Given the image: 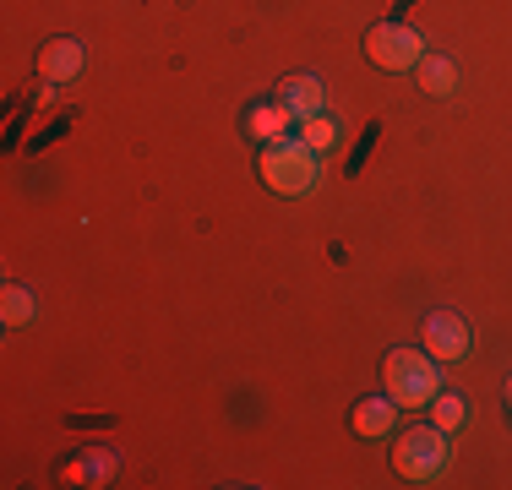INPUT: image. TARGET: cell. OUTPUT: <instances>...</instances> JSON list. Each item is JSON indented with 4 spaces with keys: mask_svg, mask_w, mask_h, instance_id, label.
<instances>
[{
    "mask_svg": "<svg viewBox=\"0 0 512 490\" xmlns=\"http://www.w3.org/2000/svg\"><path fill=\"white\" fill-rule=\"evenodd\" d=\"M382 387L398 409H425L442 392V360H431L425 349H393L382 360Z\"/></svg>",
    "mask_w": 512,
    "mask_h": 490,
    "instance_id": "6da1fadb",
    "label": "cell"
},
{
    "mask_svg": "<svg viewBox=\"0 0 512 490\" xmlns=\"http://www.w3.org/2000/svg\"><path fill=\"white\" fill-rule=\"evenodd\" d=\"M447 463H453V436L442 425H414L393 441V469L409 485H436L447 474Z\"/></svg>",
    "mask_w": 512,
    "mask_h": 490,
    "instance_id": "7a4b0ae2",
    "label": "cell"
},
{
    "mask_svg": "<svg viewBox=\"0 0 512 490\" xmlns=\"http://www.w3.org/2000/svg\"><path fill=\"white\" fill-rule=\"evenodd\" d=\"M256 175H262L267 191H278V196H306V191H316V180H322V153L306 147L300 137L267 142L262 147V169H256Z\"/></svg>",
    "mask_w": 512,
    "mask_h": 490,
    "instance_id": "3957f363",
    "label": "cell"
},
{
    "mask_svg": "<svg viewBox=\"0 0 512 490\" xmlns=\"http://www.w3.org/2000/svg\"><path fill=\"white\" fill-rule=\"evenodd\" d=\"M365 55L382 71H414L425 60V39L414 28H404V22H376V28L365 33Z\"/></svg>",
    "mask_w": 512,
    "mask_h": 490,
    "instance_id": "277c9868",
    "label": "cell"
},
{
    "mask_svg": "<svg viewBox=\"0 0 512 490\" xmlns=\"http://www.w3.org/2000/svg\"><path fill=\"white\" fill-rule=\"evenodd\" d=\"M420 343H425V354L431 360H463V354H474V327L463 322L458 311H431L425 316V333H420Z\"/></svg>",
    "mask_w": 512,
    "mask_h": 490,
    "instance_id": "5b68a950",
    "label": "cell"
},
{
    "mask_svg": "<svg viewBox=\"0 0 512 490\" xmlns=\"http://www.w3.org/2000/svg\"><path fill=\"white\" fill-rule=\"evenodd\" d=\"M278 104H284L295 120L327 115V82L311 77V71H300V77H284V88H278Z\"/></svg>",
    "mask_w": 512,
    "mask_h": 490,
    "instance_id": "8992f818",
    "label": "cell"
},
{
    "mask_svg": "<svg viewBox=\"0 0 512 490\" xmlns=\"http://www.w3.org/2000/svg\"><path fill=\"white\" fill-rule=\"evenodd\" d=\"M82 66H88V49L77 39H50L39 49V77L44 82H77Z\"/></svg>",
    "mask_w": 512,
    "mask_h": 490,
    "instance_id": "52a82bcc",
    "label": "cell"
},
{
    "mask_svg": "<svg viewBox=\"0 0 512 490\" xmlns=\"http://www.w3.org/2000/svg\"><path fill=\"white\" fill-rule=\"evenodd\" d=\"M295 126H300V120L295 115H289V109L284 104H256L251 109V115H246V131H251V142H284V137H295Z\"/></svg>",
    "mask_w": 512,
    "mask_h": 490,
    "instance_id": "ba28073f",
    "label": "cell"
},
{
    "mask_svg": "<svg viewBox=\"0 0 512 490\" xmlns=\"http://www.w3.org/2000/svg\"><path fill=\"white\" fill-rule=\"evenodd\" d=\"M393 425H398V403L393 398H365L360 409H355V436L360 441H382V436H393Z\"/></svg>",
    "mask_w": 512,
    "mask_h": 490,
    "instance_id": "9c48e42d",
    "label": "cell"
},
{
    "mask_svg": "<svg viewBox=\"0 0 512 490\" xmlns=\"http://www.w3.org/2000/svg\"><path fill=\"white\" fill-rule=\"evenodd\" d=\"M414 77H420V88L431 93V98H447L458 88V60H447V55H425L420 66H414Z\"/></svg>",
    "mask_w": 512,
    "mask_h": 490,
    "instance_id": "30bf717a",
    "label": "cell"
},
{
    "mask_svg": "<svg viewBox=\"0 0 512 490\" xmlns=\"http://www.w3.org/2000/svg\"><path fill=\"white\" fill-rule=\"evenodd\" d=\"M0 322H6V327L39 322V294L22 289V284H6V294H0Z\"/></svg>",
    "mask_w": 512,
    "mask_h": 490,
    "instance_id": "8fae6325",
    "label": "cell"
},
{
    "mask_svg": "<svg viewBox=\"0 0 512 490\" xmlns=\"http://www.w3.org/2000/svg\"><path fill=\"white\" fill-rule=\"evenodd\" d=\"M425 414H431V425H442L447 436H453V431H463V425H469V403H463L458 392H447V387L436 392L431 403H425Z\"/></svg>",
    "mask_w": 512,
    "mask_h": 490,
    "instance_id": "7c38bea8",
    "label": "cell"
},
{
    "mask_svg": "<svg viewBox=\"0 0 512 490\" xmlns=\"http://www.w3.org/2000/svg\"><path fill=\"white\" fill-rule=\"evenodd\" d=\"M295 137L306 147H316V153H333V147L344 142V126H338L333 115H311V120H300V126H295Z\"/></svg>",
    "mask_w": 512,
    "mask_h": 490,
    "instance_id": "4fadbf2b",
    "label": "cell"
},
{
    "mask_svg": "<svg viewBox=\"0 0 512 490\" xmlns=\"http://www.w3.org/2000/svg\"><path fill=\"white\" fill-rule=\"evenodd\" d=\"M507 398H512V382H507Z\"/></svg>",
    "mask_w": 512,
    "mask_h": 490,
    "instance_id": "5bb4252c",
    "label": "cell"
}]
</instances>
